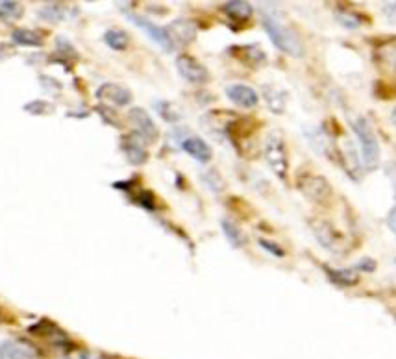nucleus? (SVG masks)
<instances>
[{"label": "nucleus", "instance_id": "6e6552de", "mask_svg": "<svg viewBox=\"0 0 396 359\" xmlns=\"http://www.w3.org/2000/svg\"><path fill=\"white\" fill-rule=\"evenodd\" d=\"M126 15H128L130 21H132L137 28H141V30H143V32L147 33L154 43H157V45L162 46V48H165L167 52L174 51V45H172L171 37H169L165 28L157 26V24L152 23V21H148L147 17H141V15L137 14H126Z\"/></svg>", "mask_w": 396, "mask_h": 359}, {"label": "nucleus", "instance_id": "c756f323", "mask_svg": "<svg viewBox=\"0 0 396 359\" xmlns=\"http://www.w3.org/2000/svg\"><path fill=\"white\" fill-rule=\"evenodd\" d=\"M97 111L102 115V119L106 120L108 125L115 126V128H120V119L117 117V113L113 110H110L108 106H98Z\"/></svg>", "mask_w": 396, "mask_h": 359}, {"label": "nucleus", "instance_id": "412c9836", "mask_svg": "<svg viewBox=\"0 0 396 359\" xmlns=\"http://www.w3.org/2000/svg\"><path fill=\"white\" fill-rule=\"evenodd\" d=\"M221 226H222V231H224L226 235V239L230 241L231 246L241 249V246L246 244V235L243 234V230H241L239 226L235 224L234 221H230V219H222Z\"/></svg>", "mask_w": 396, "mask_h": 359}, {"label": "nucleus", "instance_id": "7c9ffc66", "mask_svg": "<svg viewBox=\"0 0 396 359\" xmlns=\"http://www.w3.org/2000/svg\"><path fill=\"white\" fill-rule=\"evenodd\" d=\"M204 180L209 184V187H212L213 191H222V189H224V180L219 176V172H217L215 169H212V171L207 172V175L204 176Z\"/></svg>", "mask_w": 396, "mask_h": 359}, {"label": "nucleus", "instance_id": "0eeeda50", "mask_svg": "<svg viewBox=\"0 0 396 359\" xmlns=\"http://www.w3.org/2000/svg\"><path fill=\"white\" fill-rule=\"evenodd\" d=\"M176 69L182 74V78L191 83H206L209 80L206 67L189 54H180L176 58Z\"/></svg>", "mask_w": 396, "mask_h": 359}, {"label": "nucleus", "instance_id": "a878e982", "mask_svg": "<svg viewBox=\"0 0 396 359\" xmlns=\"http://www.w3.org/2000/svg\"><path fill=\"white\" fill-rule=\"evenodd\" d=\"M156 110L157 113L167 120V123H178L182 117V113L176 110V106L172 104V102H167V100L156 102Z\"/></svg>", "mask_w": 396, "mask_h": 359}, {"label": "nucleus", "instance_id": "72a5a7b5", "mask_svg": "<svg viewBox=\"0 0 396 359\" xmlns=\"http://www.w3.org/2000/svg\"><path fill=\"white\" fill-rule=\"evenodd\" d=\"M355 271L358 272H374L376 271V261H374V259H370V258H363L361 259L360 263H358V265H355Z\"/></svg>", "mask_w": 396, "mask_h": 359}, {"label": "nucleus", "instance_id": "f704fd0d", "mask_svg": "<svg viewBox=\"0 0 396 359\" xmlns=\"http://www.w3.org/2000/svg\"><path fill=\"white\" fill-rule=\"evenodd\" d=\"M385 175H387V178L391 180L392 189H395V194H396V162H389L387 165H385Z\"/></svg>", "mask_w": 396, "mask_h": 359}, {"label": "nucleus", "instance_id": "473e14b6", "mask_svg": "<svg viewBox=\"0 0 396 359\" xmlns=\"http://www.w3.org/2000/svg\"><path fill=\"white\" fill-rule=\"evenodd\" d=\"M39 80H41V85L46 89V91L52 93L54 89H56V93L61 91V83L58 82L56 78H52V76H45V74H43V76H39Z\"/></svg>", "mask_w": 396, "mask_h": 359}, {"label": "nucleus", "instance_id": "ddd939ff", "mask_svg": "<svg viewBox=\"0 0 396 359\" xmlns=\"http://www.w3.org/2000/svg\"><path fill=\"white\" fill-rule=\"evenodd\" d=\"M165 30L174 46L189 45V43L194 41V37H197V26L191 21H187V19H178V21L169 24Z\"/></svg>", "mask_w": 396, "mask_h": 359}, {"label": "nucleus", "instance_id": "1a4fd4ad", "mask_svg": "<svg viewBox=\"0 0 396 359\" xmlns=\"http://www.w3.org/2000/svg\"><path fill=\"white\" fill-rule=\"evenodd\" d=\"M97 98L98 100H104L108 102V104H111V106H119V108H125L128 106L130 102H132V91L126 88H123V85H119V83H102L100 88L97 89Z\"/></svg>", "mask_w": 396, "mask_h": 359}, {"label": "nucleus", "instance_id": "39448f33", "mask_svg": "<svg viewBox=\"0 0 396 359\" xmlns=\"http://www.w3.org/2000/svg\"><path fill=\"white\" fill-rule=\"evenodd\" d=\"M0 359H41V352L26 339L0 341Z\"/></svg>", "mask_w": 396, "mask_h": 359}, {"label": "nucleus", "instance_id": "cd10ccee", "mask_svg": "<svg viewBox=\"0 0 396 359\" xmlns=\"http://www.w3.org/2000/svg\"><path fill=\"white\" fill-rule=\"evenodd\" d=\"M134 202H137L139 206H143L145 209H150L154 212L156 209V197H154L152 191H147V189H141L134 194Z\"/></svg>", "mask_w": 396, "mask_h": 359}, {"label": "nucleus", "instance_id": "7ed1b4c3", "mask_svg": "<svg viewBox=\"0 0 396 359\" xmlns=\"http://www.w3.org/2000/svg\"><path fill=\"white\" fill-rule=\"evenodd\" d=\"M263 154L267 160L271 171L278 176V178L286 180L287 171H289V156H287L286 141L278 132H272L265 139V147H263Z\"/></svg>", "mask_w": 396, "mask_h": 359}, {"label": "nucleus", "instance_id": "4c0bfd02", "mask_svg": "<svg viewBox=\"0 0 396 359\" xmlns=\"http://www.w3.org/2000/svg\"><path fill=\"white\" fill-rule=\"evenodd\" d=\"M391 120L396 125V108H395V110H392V113H391Z\"/></svg>", "mask_w": 396, "mask_h": 359}, {"label": "nucleus", "instance_id": "a211bd4d", "mask_svg": "<svg viewBox=\"0 0 396 359\" xmlns=\"http://www.w3.org/2000/svg\"><path fill=\"white\" fill-rule=\"evenodd\" d=\"M263 98L267 102L269 110L272 113H283L287 104V93L276 85H263Z\"/></svg>", "mask_w": 396, "mask_h": 359}, {"label": "nucleus", "instance_id": "f03ea898", "mask_svg": "<svg viewBox=\"0 0 396 359\" xmlns=\"http://www.w3.org/2000/svg\"><path fill=\"white\" fill-rule=\"evenodd\" d=\"M352 130H354L355 137H358V141H360L363 165L367 167L369 171H372V169H376V167L380 165V156H382L376 132H374L369 119L361 115H358L354 120H352Z\"/></svg>", "mask_w": 396, "mask_h": 359}, {"label": "nucleus", "instance_id": "4be33fe9", "mask_svg": "<svg viewBox=\"0 0 396 359\" xmlns=\"http://www.w3.org/2000/svg\"><path fill=\"white\" fill-rule=\"evenodd\" d=\"M104 41H106V45L110 46V48H113V51L123 52V51H126V48H128L130 37H128V33L125 32V30H119V28H111V30H108V32L104 33Z\"/></svg>", "mask_w": 396, "mask_h": 359}, {"label": "nucleus", "instance_id": "423d86ee", "mask_svg": "<svg viewBox=\"0 0 396 359\" xmlns=\"http://www.w3.org/2000/svg\"><path fill=\"white\" fill-rule=\"evenodd\" d=\"M130 123L134 125L135 134L143 139L145 143H154L160 137V130H157L156 123L152 120V117L148 115V111H145L143 108H132L128 111Z\"/></svg>", "mask_w": 396, "mask_h": 359}, {"label": "nucleus", "instance_id": "2f4dec72", "mask_svg": "<svg viewBox=\"0 0 396 359\" xmlns=\"http://www.w3.org/2000/svg\"><path fill=\"white\" fill-rule=\"evenodd\" d=\"M259 246L265 250H269V252H271L272 256H276V258H283V256H286V250L281 249L278 243H272V241L259 239Z\"/></svg>", "mask_w": 396, "mask_h": 359}, {"label": "nucleus", "instance_id": "b1692460", "mask_svg": "<svg viewBox=\"0 0 396 359\" xmlns=\"http://www.w3.org/2000/svg\"><path fill=\"white\" fill-rule=\"evenodd\" d=\"M39 17L48 21V23H60L65 19V8L63 4L60 2H56V4H46L45 8H41L39 11Z\"/></svg>", "mask_w": 396, "mask_h": 359}, {"label": "nucleus", "instance_id": "2eb2a0df", "mask_svg": "<svg viewBox=\"0 0 396 359\" xmlns=\"http://www.w3.org/2000/svg\"><path fill=\"white\" fill-rule=\"evenodd\" d=\"M230 54L235 56L241 63L249 65V67H259L267 61V54L263 52L259 45H237L231 46Z\"/></svg>", "mask_w": 396, "mask_h": 359}, {"label": "nucleus", "instance_id": "bb28decb", "mask_svg": "<svg viewBox=\"0 0 396 359\" xmlns=\"http://www.w3.org/2000/svg\"><path fill=\"white\" fill-rule=\"evenodd\" d=\"M23 110L26 111V113H30V115H48V113L54 111V106L46 100H32L28 102V104H24Z\"/></svg>", "mask_w": 396, "mask_h": 359}, {"label": "nucleus", "instance_id": "9d476101", "mask_svg": "<svg viewBox=\"0 0 396 359\" xmlns=\"http://www.w3.org/2000/svg\"><path fill=\"white\" fill-rule=\"evenodd\" d=\"M226 97L230 98L235 106L244 108V110H252V108L258 106L259 102V95L256 93V89H252L250 85H244V83L228 85L226 88Z\"/></svg>", "mask_w": 396, "mask_h": 359}, {"label": "nucleus", "instance_id": "c9c22d12", "mask_svg": "<svg viewBox=\"0 0 396 359\" xmlns=\"http://www.w3.org/2000/svg\"><path fill=\"white\" fill-rule=\"evenodd\" d=\"M387 226H389V230H391L392 234L396 235V206L392 207L391 212H389V215H387Z\"/></svg>", "mask_w": 396, "mask_h": 359}, {"label": "nucleus", "instance_id": "aec40b11", "mask_svg": "<svg viewBox=\"0 0 396 359\" xmlns=\"http://www.w3.org/2000/svg\"><path fill=\"white\" fill-rule=\"evenodd\" d=\"M11 41L19 46H43V37L28 28H15L11 32Z\"/></svg>", "mask_w": 396, "mask_h": 359}, {"label": "nucleus", "instance_id": "dca6fc26", "mask_svg": "<svg viewBox=\"0 0 396 359\" xmlns=\"http://www.w3.org/2000/svg\"><path fill=\"white\" fill-rule=\"evenodd\" d=\"M182 148H184V152L189 154V156L193 157V160H197L198 163L212 162L213 150L202 137H197V135L185 137L184 141H182Z\"/></svg>", "mask_w": 396, "mask_h": 359}, {"label": "nucleus", "instance_id": "f8f14e48", "mask_svg": "<svg viewBox=\"0 0 396 359\" xmlns=\"http://www.w3.org/2000/svg\"><path fill=\"white\" fill-rule=\"evenodd\" d=\"M30 333H33V335L37 337H43V339H46L51 345L58 346V348H60V346L71 345L69 337L65 335V332H61L60 328L56 326L54 323H51V321H46V318H43V321H39L37 324L30 326Z\"/></svg>", "mask_w": 396, "mask_h": 359}, {"label": "nucleus", "instance_id": "4468645a", "mask_svg": "<svg viewBox=\"0 0 396 359\" xmlns=\"http://www.w3.org/2000/svg\"><path fill=\"white\" fill-rule=\"evenodd\" d=\"M143 143L145 141L137 134H130L126 137H123L120 148H123L128 163H132V165H143V163H147L148 152Z\"/></svg>", "mask_w": 396, "mask_h": 359}, {"label": "nucleus", "instance_id": "58836bf2", "mask_svg": "<svg viewBox=\"0 0 396 359\" xmlns=\"http://www.w3.org/2000/svg\"><path fill=\"white\" fill-rule=\"evenodd\" d=\"M67 359H69V358H67Z\"/></svg>", "mask_w": 396, "mask_h": 359}, {"label": "nucleus", "instance_id": "9b49d317", "mask_svg": "<svg viewBox=\"0 0 396 359\" xmlns=\"http://www.w3.org/2000/svg\"><path fill=\"white\" fill-rule=\"evenodd\" d=\"M313 234L323 246H326L328 250H332V252H339L343 246V235L341 231L333 228L330 222L326 221H315L313 222Z\"/></svg>", "mask_w": 396, "mask_h": 359}, {"label": "nucleus", "instance_id": "20e7f679", "mask_svg": "<svg viewBox=\"0 0 396 359\" xmlns=\"http://www.w3.org/2000/svg\"><path fill=\"white\" fill-rule=\"evenodd\" d=\"M300 193L304 194L308 200L317 204H326L330 198H332V185L328 182L324 176H317V175H306L300 176L298 182Z\"/></svg>", "mask_w": 396, "mask_h": 359}, {"label": "nucleus", "instance_id": "6ab92c4d", "mask_svg": "<svg viewBox=\"0 0 396 359\" xmlns=\"http://www.w3.org/2000/svg\"><path fill=\"white\" fill-rule=\"evenodd\" d=\"M328 278L335 283L337 287H354L360 283V274L355 269H332L324 267Z\"/></svg>", "mask_w": 396, "mask_h": 359}, {"label": "nucleus", "instance_id": "c85d7f7f", "mask_svg": "<svg viewBox=\"0 0 396 359\" xmlns=\"http://www.w3.org/2000/svg\"><path fill=\"white\" fill-rule=\"evenodd\" d=\"M337 21L346 28H360V17L352 11H337L335 14Z\"/></svg>", "mask_w": 396, "mask_h": 359}, {"label": "nucleus", "instance_id": "5701e85b", "mask_svg": "<svg viewBox=\"0 0 396 359\" xmlns=\"http://www.w3.org/2000/svg\"><path fill=\"white\" fill-rule=\"evenodd\" d=\"M24 6L15 0H0V19L9 23V21H17L23 17Z\"/></svg>", "mask_w": 396, "mask_h": 359}, {"label": "nucleus", "instance_id": "f3484780", "mask_svg": "<svg viewBox=\"0 0 396 359\" xmlns=\"http://www.w3.org/2000/svg\"><path fill=\"white\" fill-rule=\"evenodd\" d=\"M222 11L234 23H249L254 14V8L252 4L243 2V0H231V2H226L222 6Z\"/></svg>", "mask_w": 396, "mask_h": 359}, {"label": "nucleus", "instance_id": "393cba45", "mask_svg": "<svg viewBox=\"0 0 396 359\" xmlns=\"http://www.w3.org/2000/svg\"><path fill=\"white\" fill-rule=\"evenodd\" d=\"M56 52H58V56H61V58H65V61L71 65V60H78L80 54L78 51L74 48L73 43H69L65 37H58L56 39Z\"/></svg>", "mask_w": 396, "mask_h": 359}, {"label": "nucleus", "instance_id": "f257e3e1", "mask_svg": "<svg viewBox=\"0 0 396 359\" xmlns=\"http://www.w3.org/2000/svg\"><path fill=\"white\" fill-rule=\"evenodd\" d=\"M261 23L265 32L269 33L271 41L274 43L276 48H280L281 52H286L287 56H293V58H302L306 52V46L300 39L298 33L293 30L291 26H287L286 23H281L280 19L274 14L263 9L261 11Z\"/></svg>", "mask_w": 396, "mask_h": 359}, {"label": "nucleus", "instance_id": "e433bc0d", "mask_svg": "<svg viewBox=\"0 0 396 359\" xmlns=\"http://www.w3.org/2000/svg\"><path fill=\"white\" fill-rule=\"evenodd\" d=\"M80 359H113L111 355L106 354H95V352H82Z\"/></svg>", "mask_w": 396, "mask_h": 359}]
</instances>
